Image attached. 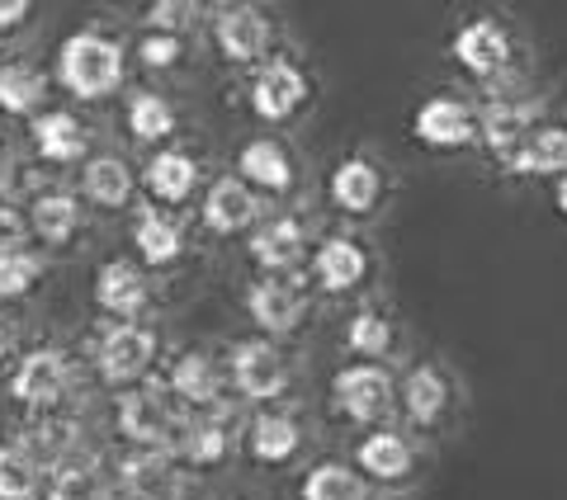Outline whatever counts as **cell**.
I'll return each mask as SVG.
<instances>
[{"label":"cell","mask_w":567,"mask_h":500,"mask_svg":"<svg viewBox=\"0 0 567 500\" xmlns=\"http://www.w3.org/2000/svg\"><path fill=\"white\" fill-rule=\"evenodd\" d=\"M58 81L76 100H104L123 85V48L100 29H81L58 48Z\"/></svg>","instance_id":"6da1fadb"},{"label":"cell","mask_w":567,"mask_h":500,"mask_svg":"<svg viewBox=\"0 0 567 500\" xmlns=\"http://www.w3.org/2000/svg\"><path fill=\"white\" fill-rule=\"evenodd\" d=\"M118 430L123 439H133L147 454H181V444L189 435V416L175 402H166V392L156 387H133L118 402Z\"/></svg>","instance_id":"7a4b0ae2"},{"label":"cell","mask_w":567,"mask_h":500,"mask_svg":"<svg viewBox=\"0 0 567 500\" xmlns=\"http://www.w3.org/2000/svg\"><path fill=\"white\" fill-rule=\"evenodd\" d=\"M156 364V335L137 321H123V326H110L95 345V373L110 387H133L147 378V368Z\"/></svg>","instance_id":"3957f363"},{"label":"cell","mask_w":567,"mask_h":500,"mask_svg":"<svg viewBox=\"0 0 567 500\" xmlns=\"http://www.w3.org/2000/svg\"><path fill=\"white\" fill-rule=\"evenodd\" d=\"M71 392V360L62 350H29L10 373V402L29 410H58Z\"/></svg>","instance_id":"277c9868"},{"label":"cell","mask_w":567,"mask_h":500,"mask_svg":"<svg viewBox=\"0 0 567 500\" xmlns=\"http://www.w3.org/2000/svg\"><path fill=\"white\" fill-rule=\"evenodd\" d=\"M331 397L341 406L346 420L369 425V420L388 416V406H393V378H388L379 364H350V368L336 373Z\"/></svg>","instance_id":"5b68a950"},{"label":"cell","mask_w":567,"mask_h":500,"mask_svg":"<svg viewBox=\"0 0 567 500\" xmlns=\"http://www.w3.org/2000/svg\"><path fill=\"white\" fill-rule=\"evenodd\" d=\"M303 100H308V76L293 62L275 58V62H265L256 71V81H251V110H256V118L284 123V118L298 114V104H303Z\"/></svg>","instance_id":"8992f818"},{"label":"cell","mask_w":567,"mask_h":500,"mask_svg":"<svg viewBox=\"0 0 567 500\" xmlns=\"http://www.w3.org/2000/svg\"><path fill=\"white\" fill-rule=\"evenodd\" d=\"M246 312H251V321L260 331L289 335V331H298V321H303L308 298H303L298 283L279 279V274H265V279L251 283V293H246Z\"/></svg>","instance_id":"52a82bcc"},{"label":"cell","mask_w":567,"mask_h":500,"mask_svg":"<svg viewBox=\"0 0 567 500\" xmlns=\"http://www.w3.org/2000/svg\"><path fill=\"white\" fill-rule=\"evenodd\" d=\"M233 383L241 397L251 402H270L289 387V364L270 341H246L233 350Z\"/></svg>","instance_id":"ba28073f"},{"label":"cell","mask_w":567,"mask_h":500,"mask_svg":"<svg viewBox=\"0 0 567 500\" xmlns=\"http://www.w3.org/2000/svg\"><path fill=\"white\" fill-rule=\"evenodd\" d=\"M450 52H454V62L464 66L468 76L487 81V76H496V71H506L511 39H506V29L496 24V20H473V24H464V29L454 33Z\"/></svg>","instance_id":"9c48e42d"},{"label":"cell","mask_w":567,"mask_h":500,"mask_svg":"<svg viewBox=\"0 0 567 500\" xmlns=\"http://www.w3.org/2000/svg\"><path fill=\"white\" fill-rule=\"evenodd\" d=\"M213 39H218V52L227 62L251 66L270 52V20L251 6H227L218 14V24H213Z\"/></svg>","instance_id":"30bf717a"},{"label":"cell","mask_w":567,"mask_h":500,"mask_svg":"<svg viewBox=\"0 0 567 500\" xmlns=\"http://www.w3.org/2000/svg\"><path fill=\"white\" fill-rule=\"evenodd\" d=\"M412 133H416L421 147L454 152V147H468L477 137V118L458 100H425L412 118Z\"/></svg>","instance_id":"8fae6325"},{"label":"cell","mask_w":567,"mask_h":500,"mask_svg":"<svg viewBox=\"0 0 567 500\" xmlns=\"http://www.w3.org/2000/svg\"><path fill=\"white\" fill-rule=\"evenodd\" d=\"M118 487L128 491V500H181L185 481L175 472V462L166 454L137 449L118 462Z\"/></svg>","instance_id":"7c38bea8"},{"label":"cell","mask_w":567,"mask_h":500,"mask_svg":"<svg viewBox=\"0 0 567 500\" xmlns=\"http://www.w3.org/2000/svg\"><path fill=\"white\" fill-rule=\"evenodd\" d=\"M237 180L246 189H270V194H284L293 185V166H289V152L279 147L275 137H256L246 142L241 156H237Z\"/></svg>","instance_id":"4fadbf2b"},{"label":"cell","mask_w":567,"mask_h":500,"mask_svg":"<svg viewBox=\"0 0 567 500\" xmlns=\"http://www.w3.org/2000/svg\"><path fill=\"white\" fill-rule=\"evenodd\" d=\"M256 212H260L256 194L246 189L237 175H223V180L208 189V199H204V227L218 231V237H237L241 227L256 222Z\"/></svg>","instance_id":"5bb4252c"},{"label":"cell","mask_w":567,"mask_h":500,"mask_svg":"<svg viewBox=\"0 0 567 500\" xmlns=\"http://www.w3.org/2000/svg\"><path fill=\"white\" fill-rule=\"evenodd\" d=\"M95 302L118 321H133L142 308H147V279H142L137 264L128 260H110L95 274Z\"/></svg>","instance_id":"9a60e30c"},{"label":"cell","mask_w":567,"mask_h":500,"mask_svg":"<svg viewBox=\"0 0 567 500\" xmlns=\"http://www.w3.org/2000/svg\"><path fill=\"white\" fill-rule=\"evenodd\" d=\"M303 250H308V237H303V227H298L293 218L265 222L256 237H251V260L260 264L265 274H279V279L289 274V270H298Z\"/></svg>","instance_id":"2e32d148"},{"label":"cell","mask_w":567,"mask_h":500,"mask_svg":"<svg viewBox=\"0 0 567 500\" xmlns=\"http://www.w3.org/2000/svg\"><path fill=\"white\" fill-rule=\"evenodd\" d=\"M14 444H20L39 468H62V462H71V454L81 449V425L66 416H48V420L24 425V435Z\"/></svg>","instance_id":"e0dca14e"},{"label":"cell","mask_w":567,"mask_h":500,"mask_svg":"<svg viewBox=\"0 0 567 500\" xmlns=\"http://www.w3.org/2000/svg\"><path fill=\"white\" fill-rule=\"evenodd\" d=\"M506 166L516 175H563L567 170V128L563 123H535Z\"/></svg>","instance_id":"ac0fdd59"},{"label":"cell","mask_w":567,"mask_h":500,"mask_svg":"<svg viewBox=\"0 0 567 500\" xmlns=\"http://www.w3.org/2000/svg\"><path fill=\"white\" fill-rule=\"evenodd\" d=\"M379 194H383V175H379V166H369L364 156H350L331 170V204L341 212H350V218H360V212L374 208Z\"/></svg>","instance_id":"d6986e66"},{"label":"cell","mask_w":567,"mask_h":500,"mask_svg":"<svg viewBox=\"0 0 567 500\" xmlns=\"http://www.w3.org/2000/svg\"><path fill=\"white\" fill-rule=\"evenodd\" d=\"M29 137H33V152H39L43 160H52V166H66V160L85 156V128H81V118L66 114V110L39 114Z\"/></svg>","instance_id":"ffe728a7"},{"label":"cell","mask_w":567,"mask_h":500,"mask_svg":"<svg viewBox=\"0 0 567 500\" xmlns=\"http://www.w3.org/2000/svg\"><path fill=\"white\" fill-rule=\"evenodd\" d=\"M535 123H539V114L525 110V104H492V110L483 114V123H477V137H483L487 152L506 166V160L516 156V147L525 142V133L535 128Z\"/></svg>","instance_id":"44dd1931"},{"label":"cell","mask_w":567,"mask_h":500,"mask_svg":"<svg viewBox=\"0 0 567 500\" xmlns=\"http://www.w3.org/2000/svg\"><path fill=\"white\" fill-rule=\"evenodd\" d=\"M364 270H369V260H364V250L354 246L350 237H331V241L317 246L312 274H317V283H322L327 293H346V289H354V283L364 279Z\"/></svg>","instance_id":"7402d4cb"},{"label":"cell","mask_w":567,"mask_h":500,"mask_svg":"<svg viewBox=\"0 0 567 500\" xmlns=\"http://www.w3.org/2000/svg\"><path fill=\"white\" fill-rule=\"evenodd\" d=\"M354 462H360V472L374 477V481H402L406 472H412L416 454H412V444H406L402 435L379 430V435H369L360 444V458H354Z\"/></svg>","instance_id":"603a6c76"},{"label":"cell","mask_w":567,"mask_h":500,"mask_svg":"<svg viewBox=\"0 0 567 500\" xmlns=\"http://www.w3.org/2000/svg\"><path fill=\"white\" fill-rule=\"evenodd\" d=\"M194 185H199V166H194V156L185 152H156L147 160V189H152V199H162V204H181L194 194Z\"/></svg>","instance_id":"cb8c5ba5"},{"label":"cell","mask_w":567,"mask_h":500,"mask_svg":"<svg viewBox=\"0 0 567 500\" xmlns=\"http://www.w3.org/2000/svg\"><path fill=\"white\" fill-rule=\"evenodd\" d=\"M402 406H406V416H412L416 425H435L440 416H445V406H450L445 373L431 368V364L412 368L406 373V383H402Z\"/></svg>","instance_id":"d4e9b609"},{"label":"cell","mask_w":567,"mask_h":500,"mask_svg":"<svg viewBox=\"0 0 567 500\" xmlns=\"http://www.w3.org/2000/svg\"><path fill=\"white\" fill-rule=\"evenodd\" d=\"M298 444H303V430H298L293 416H284V410H265V416H256V425H251V458L256 462L279 468V462H289L298 454Z\"/></svg>","instance_id":"484cf974"},{"label":"cell","mask_w":567,"mask_h":500,"mask_svg":"<svg viewBox=\"0 0 567 500\" xmlns=\"http://www.w3.org/2000/svg\"><path fill=\"white\" fill-rule=\"evenodd\" d=\"M29 222H33V231H39L43 246H66L71 237H76V227H81V204L71 199V194H62V189L39 194V199L29 204Z\"/></svg>","instance_id":"4316f807"},{"label":"cell","mask_w":567,"mask_h":500,"mask_svg":"<svg viewBox=\"0 0 567 500\" xmlns=\"http://www.w3.org/2000/svg\"><path fill=\"white\" fill-rule=\"evenodd\" d=\"M48 100V76L29 62H10L0 66V110L24 118V114H39V104Z\"/></svg>","instance_id":"83f0119b"},{"label":"cell","mask_w":567,"mask_h":500,"mask_svg":"<svg viewBox=\"0 0 567 500\" xmlns=\"http://www.w3.org/2000/svg\"><path fill=\"white\" fill-rule=\"evenodd\" d=\"M81 189H85V199L100 208H123L133 199V170L123 166L118 156H95L81 175Z\"/></svg>","instance_id":"f1b7e54d"},{"label":"cell","mask_w":567,"mask_h":500,"mask_svg":"<svg viewBox=\"0 0 567 500\" xmlns=\"http://www.w3.org/2000/svg\"><path fill=\"white\" fill-rule=\"evenodd\" d=\"M171 392L181 402L189 406H208V402H218V392H223V378H218V364L208 360V354H181L171 368Z\"/></svg>","instance_id":"f546056e"},{"label":"cell","mask_w":567,"mask_h":500,"mask_svg":"<svg viewBox=\"0 0 567 500\" xmlns=\"http://www.w3.org/2000/svg\"><path fill=\"white\" fill-rule=\"evenodd\" d=\"M303 500H369L364 477L346 468V462H317V468L303 472V487H298Z\"/></svg>","instance_id":"4dcf8cb0"},{"label":"cell","mask_w":567,"mask_h":500,"mask_svg":"<svg viewBox=\"0 0 567 500\" xmlns=\"http://www.w3.org/2000/svg\"><path fill=\"white\" fill-rule=\"evenodd\" d=\"M114 481L100 472V462H62L52 468L48 500H110Z\"/></svg>","instance_id":"1f68e13d"},{"label":"cell","mask_w":567,"mask_h":500,"mask_svg":"<svg viewBox=\"0 0 567 500\" xmlns=\"http://www.w3.org/2000/svg\"><path fill=\"white\" fill-rule=\"evenodd\" d=\"M43 264L33 250L20 246V237H0V298H24L39 283Z\"/></svg>","instance_id":"d6a6232c"},{"label":"cell","mask_w":567,"mask_h":500,"mask_svg":"<svg viewBox=\"0 0 567 500\" xmlns=\"http://www.w3.org/2000/svg\"><path fill=\"white\" fill-rule=\"evenodd\" d=\"M133 250L147 264H171L181 256V231H175V222H166L162 212H142L133 222Z\"/></svg>","instance_id":"836d02e7"},{"label":"cell","mask_w":567,"mask_h":500,"mask_svg":"<svg viewBox=\"0 0 567 500\" xmlns=\"http://www.w3.org/2000/svg\"><path fill=\"white\" fill-rule=\"evenodd\" d=\"M39 477L43 468L20 444H0V500H33L39 496Z\"/></svg>","instance_id":"e575fe53"},{"label":"cell","mask_w":567,"mask_h":500,"mask_svg":"<svg viewBox=\"0 0 567 500\" xmlns=\"http://www.w3.org/2000/svg\"><path fill=\"white\" fill-rule=\"evenodd\" d=\"M171 128H175V110L156 91H137L128 100V133L137 142H162L171 137Z\"/></svg>","instance_id":"d590c367"},{"label":"cell","mask_w":567,"mask_h":500,"mask_svg":"<svg viewBox=\"0 0 567 500\" xmlns=\"http://www.w3.org/2000/svg\"><path fill=\"white\" fill-rule=\"evenodd\" d=\"M227 430H223V420H189V435L181 444V454L194 462V468H213V462H223L227 458Z\"/></svg>","instance_id":"8d00e7d4"},{"label":"cell","mask_w":567,"mask_h":500,"mask_svg":"<svg viewBox=\"0 0 567 500\" xmlns=\"http://www.w3.org/2000/svg\"><path fill=\"white\" fill-rule=\"evenodd\" d=\"M346 345L354 354H369V360H379L393 345V321H383L379 312H354L350 326H346Z\"/></svg>","instance_id":"74e56055"},{"label":"cell","mask_w":567,"mask_h":500,"mask_svg":"<svg viewBox=\"0 0 567 500\" xmlns=\"http://www.w3.org/2000/svg\"><path fill=\"white\" fill-rule=\"evenodd\" d=\"M137 62L152 66V71H166L181 62V39L175 33H147V39L137 43Z\"/></svg>","instance_id":"f35d334b"},{"label":"cell","mask_w":567,"mask_h":500,"mask_svg":"<svg viewBox=\"0 0 567 500\" xmlns=\"http://www.w3.org/2000/svg\"><path fill=\"white\" fill-rule=\"evenodd\" d=\"M194 14V6H181V0H162V6L147 10V24L152 33H181V24Z\"/></svg>","instance_id":"ab89813d"},{"label":"cell","mask_w":567,"mask_h":500,"mask_svg":"<svg viewBox=\"0 0 567 500\" xmlns=\"http://www.w3.org/2000/svg\"><path fill=\"white\" fill-rule=\"evenodd\" d=\"M29 0H0V33H10V29H20L29 20Z\"/></svg>","instance_id":"60d3db41"},{"label":"cell","mask_w":567,"mask_h":500,"mask_svg":"<svg viewBox=\"0 0 567 500\" xmlns=\"http://www.w3.org/2000/svg\"><path fill=\"white\" fill-rule=\"evenodd\" d=\"M14 222H20V212H14V199L6 189H0V231H14Z\"/></svg>","instance_id":"b9f144b4"},{"label":"cell","mask_w":567,"mask_h":500,"mask_svg":"<svg viewBox=\"0 0 567 500\" xmlns=\"http://www.w3.org/2000/svg\"><path fill=\"white\" fill-rule=\"evenodd\" d=\"M10 350H14V326H10L6 316H0V360H6Z\"/></svg>","instance_id":"7bdbcfd3"},{"label":"cell","mask_w":567,"mask_h":500,"mask_svg":"<svg viewBox=\"0 0 567 500\" xmlns=\"http://www.w3.org/2000/svg\"><path fill=\"white\" fill-rule=\"evenodd\" d=\"M554 199H558V212H563V218H567V170L558 175V189H554Z\"/></svg>","instance_id":"ee69618b"}]
</instances>
